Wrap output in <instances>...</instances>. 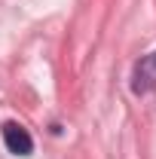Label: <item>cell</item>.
Listing matches in <instances>:
<instances>
[{
    "mask_svg": "<svg viewBox=\"0 0 156 159\" xmlns=\"http://www.w3.org/2000/svg\"><path fill=\"white\" fill-rule=\"evenodd\" d=\"M150 89H156V52L144 55L135 64V74H132V92L135 95H147Z\"/></svg>",
    "mask_w": 156,
    "mask_h": 159,
    "instance_id": "6da1fadb",
    "label": "cell"
},
{
    "mask_svg": "<svg viewBox=\"0 0 156 159\" xmlns=\"http://www.w3.org/2000/svg\"><path fill=\"white\" fill-rule=\"evenodd\" d=\"M3 141H6L9 153H19V156H28V153L34 150V141H31V135L21 129L19 122H6V125H3Z\"/></svg>",
    "mask_w": 156,
    "mask_h": 159,
    "instance_id": "7a4b0ae2",
    "label": "cell"
}]
</instances>
